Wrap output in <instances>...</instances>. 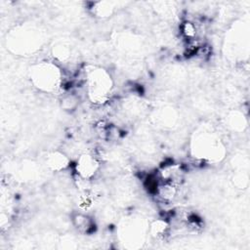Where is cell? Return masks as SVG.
Here are the masks:
<instances>
[{
	"label": "cell",
	"mask_w": 250,
	"mask_h": 250,
	"mask_svg": "<svg viewBox=\"0 0 250 250\" xmlns=\"http://www.w3.org/2000/svg\"><path fill=\"white\" fill-rule=\"evenodd\" d=\"M190 152L193 157L217 162L225 157L226 148L216 132L210 129H198L190 140Z\"/></svg>",
	"instance_id": "1"
},
{
	"label": "cell",
	"mask_w": 250,
	"mask_h": 250,
	"mask_svg": "<svg viewBox=\"0 0 250 250\" xmlns=\"http://www.w3.org/2000/svg\"><path fill=\"white\" fill-rule=\"evenodd\" d=\"M7 47L20 56H29L35 53L44 42L42 31L31 24L15 27L7 34Z\"/></svg>",
	"instance_id": "2"
},
{
	"label": "cell",
	"mask_w": 250,
	"mask_h": 250,
	"mask_svg": "<svg viewBox=\"0 0 250 250\" xmlns=\"http://www.w3.org/2000/svg\"><path fill=\"white\" fill-rule=\"evenodd\" d=\"M29 77L31 83L40 91L56 92L62 83V71L52 62H40L30 67Z\"/></svg>",
	"instance_id": "3"
},
{
	"label": "cell",
	"mask_w": 250,
	"mask_h": 250,
	"mask_svg": "<svg viewBox=\"0 0 250 250\" xmlns=\"http://www.w3.org/2000/svg\"><path fill=\"white\" fill-rule=\"evenodd\" d=\"M87 93L89 99L98 104L105 103L111 94L113 80L110 74L102 67H94L87 73Z\"/></svg>",
	"instance_id": "4"
},
{
	"label": "cell",
	"mask_w": 250,
	"mask_h": 250,
	"mask_svg": "<svg viewBox=\"0 0 250 250\" xmlns=\"http://www.w3.org/2000/svg\"><path fill=\"white\" fill-rule=\"evenodd\" d=\"M148 224L140 216H132L121 221L118 233L121 242L129 248L142 246L148 233Z\"/></svg>",
	"instance_id": "5"
},
{
	"label": "cell",
	"mask_w": 250,
	"mask_h": 250,
	"mask_svg": "<svg viewBox=\"0 0 250 250\" xmlns=\"http://www.w3.org/2000/svg\"><path fill=\"white\" fill-rule=\"evenodd\" d=\"M225 49L228 55L233 57H240L244 52L248 53L249 46V32L245 24L236 23L228 32L226 36Z\"/></svg>",
	"instance_id": "6"
},
{
	"label": "cell",
	"mask_w": 250,
	"mask_h": 250,
	"mask_svg": "<svg viewBox=\"0 0 250 250\" xmlns=\"http://www.w3.org/2000/svg\"><path fill=\"white\" fill-rule=\"evenodd\" d=\"M76 172L82 180L90 181L100 169V162L92 153H82L76 162Z\"/></svg>",
	"instance_id": "7"
},
{
	"label": "cell",
	"mask_w": 250,
	"mask_h": 250,
	"mask_svg": "<svg viewBox=\"0 0 250 250\" xmlns=\"http://www.w3.org/2000/svg\"><path fill=\"white\" fill-rule=\"evenodd\" d=\"M46 166L53 172H61L66 169L69 165L68 157L60 151H52L45 158Z\"/></svg>",
	"instance_id": "8"
},
{
	"label": "cell",
	"mask_w": 250,
	"mask_h": 250,
	"mask_svg": "<svg viewBox=\"0 0 250 250\" xmlns=\"http://www.w3.org/2000/svg\"><path fill=\"white\" fill-rule=\"evenodd\" d=\"M156 122L162 127H173L178 119L176 111L172 107L161 108L156 112Z\"/></svg>",
	"instance_id": "9"
},
{
	"label": "cell",
	"mask_w": 250,
	"mask_h": 250,
	"mask_svg": "<svg viewBox=\"0 0 250 250\" xmlns=\"http://www.w3.org/2000/svg\"><path fill=\"white\" fill-rule=\"evenodd\" d=\"M228 122H229V127L235 131V132H240L243 131L244 128L246 127V121L245 118L243 116V114L239 111H234L231 112L229 115L228 118Z\"/></svg>",
	"instance_id": "10"
},
{
	"label": "cell",
	"mask_w": 250,
	"mask_h": 250,
	"mask_svg": "<svg viewBox=\"0 0 250 250\" xmlns=\"http://www.w3.org/2000/svg\"><path fill=\"white\" fill-rule=\"evenodd\" d=\"M167 230H168L167 223L161 220H156L148 226V232L151 234L152 237L156 239L163 238L166 235Z\"/></svg>",
	"instance_id": "11"
},
{
	"label": "cell",
	"mask_w": 250,
	"mask_h": 250,
	"mask_svg": "<svg viewBox=\"0 0 250 250\" xmlns=\"http://www.w3.org/2000/svg\"><path fill=\"white\" fill-rule=\"evenodd\" d=\"M114 11V5L112 2H99L95 4V8H93V12L100 18H107Z\"/></svg>",
	"instance_id": "12"
},
{
	"label": "cell",
	"mask_w": 250,
	"mask_h": 250,
	"mask_svg": "<svg viewBox=\"0 0 250 250\" xmlns=\"http://www.w3.org/2000/svg\"><path fill=\"white\" fill-rule=\"evenodd\" d=\"M70 52H71L70 46L65 44L64 42H60L53 48L54 56L60 61H65L66 59H68Z\"/></svg>",
	"instance_id": "13"
},
{
	"label": "cell",
	"mask_w": 250,
	"mask_h": 250,
	"mask_svg": "<svg viewBox=\"0 0 250 250\" xmlns=\"http://www.w3.org/2000/svg\"><path fill=\"white\" fill-rule=\"evenodd\" d=\"M74 224L80 230H84V231H86L88 229L89 225H90L88 218L81 214L76 215L74 217Z\"/></svg>",
	"instance_id": "14"
},
{
	"label": "cell",
	"mask_w": 250,
	"mask_h": 250,
	"mask_svg": "<svg viewBox=\"0 0 250 250\" xmlns=\"http://www.w3.org/2000/svg\"><path fill=\"white\" fill-rule=\"evenodd\" d=\"M183 32L186 36L192 37L195 34V27L191 22L187 21V22H185V24L183 26Z\"/></svg>",
	"instance_id": "15"
}]
</instances>
